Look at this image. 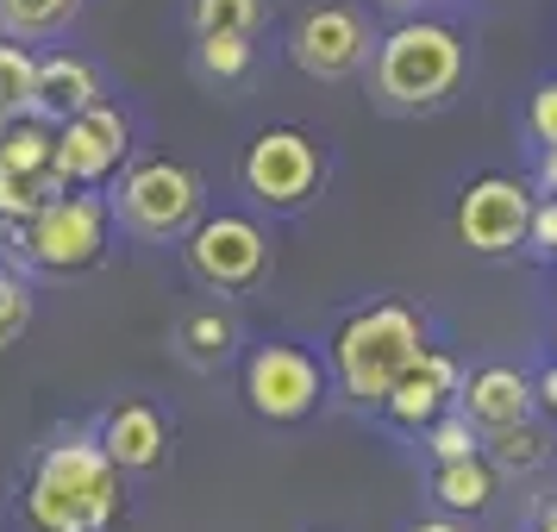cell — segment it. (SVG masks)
Instances as JSON below:
<instances>
[{
    "mask_svg": "<svg viewBox=\"0 0 557 532\" xmlns=\"http://www.w3.org/2000/svg\"><path fill=\"white\" fill-rule=\"evenodd\" d=\"M126 514L120 463L101 438H63L32 463L26 477V527L32 532H107Z\"/></svg>",
    "mask_w": 557,
    "mask_h": 532,
    "instance_id": "6da1fadb",
    "label": "cell"
},
{
    "mask_svg": "<svg viewBox=\"0 0 557 532\" xmlns=\"http://www.w3.org/2000/svg\"><path fill=\"white\" fill-rule=\"evenodd\" d=\"M420 351H426V320L407 301H370L338 320L326 363H332V382H338L345 401L382 407V395L395 388V376Z\"/></svg>",
    "mask_w": 557,
    "mask_h": 532,
    "instance_id": "7a4b0ae2",
    "label": "cell"
},
{
    "mask_svg": "<svg viewBox=\"0 0 557 532\" xmlns=\"http://www.w3.org/2000/svg\"><path fill=\"white\" fill-rule=\"evenodd\" d=\"M376 95L401 113H420V107H445L463 82V38L438 20H401L376 45Z\"/></svg>",
    "mask_w": 557,
    "mask_h": 532,
    "instance_id": "3957f363",
    "label": "cell"
},
{
    "mask_svg": "<svg viewBox=\"0 0 557 532\" xmlns=\"http://www.w3.org/2000/svg\"><path fill=\"white\" fill-rule=\"evenodd\" d=\"M113 245V201L95 188H63L26 220V263L45 276H82Z\"/></svg>",
    "mask_w": 557,
    "mask_h": 532,
    "instance_id": "277c9868",
    "label": "cell"
},
{
    "mask_svg": "<svg viewBox=\"0 0 557 532\" xmlns=\"http://www.w3.org/2000/svg\"><path fill=\"white\" fill-rule=\"evenodd\" d=\"M201 176L188 170V163H170V157H151V163H138L126 182H120V195H113V213H120V226L138 232V238H182V232L201 220Z\"/></svg>",
    "mask_w": 557,
    "mask_h": 532,
    "instance_id": "5b68a950",
    "label": "cell"
},
{
    "mask_svg": "<svg viewBox=\"0 0 557 532\" xmlns=\"http://www.w3.org/2000/svg\"><path fill=\"white\" fill-rule=\"evenodd\" d=\"M182 257H188L195 282L220 288V295H238V288H257L263 282V270H270V238L245 213H201L195 226L182 232Z\"/></svg>",
    "mask_w": 557,
    "mask_h": 532,
    "instance_id": "8992f818",
    "label": "cell"
},
{
    "mask_svg": "<svg viewBox=\"0 0 557 532\" xmlns=\"http://www.w3.org/2000/svg\"><path fill=\"white\" fill-rule=\"evenodd\" d=\"M238 176H245V188H251V201L288 213V207H301L307 195L326 182V157H320V145H313L301 126H270V132L251 138Z\"/></svg>",
    "mask_w": 557,
    "mask_h": 532,
    "instance_id": "52a82bcc",
    "label": "cell"
},
{
    "mask_svg": "<svg viewBox=\"0 0 557 532\" xmlns=\"http://www.w3.org/2000/svg\"><path fill=\"white\" fill-rule=\"evenodd\" d=\"M320 395H326V370L307 345H263L245 363V401H251V413L276 420V426L307 420L320 407Z\"/></svg>",
    "mask_w": 557,
    "mask_h": 532,
    "instance_id": "ba28073f",
    "label": "cell"
},
{
    "mask_svg": "<svg viewBox=\"0 0 557 532\" xmlns=\"http://www.w3.org/2000/svg\"><path fill=\"white\" fill-rule=\"evenodd\" d=\"M532 195L527 182L513 176H476L457 195V245H470L476 257H507L527 245V220H532Z\"/></svg>",
    "mask_w": 557,
    "mask_h": 532,
    "instance_id": "9c48e42d",
    "label": "cell"
},
{
    "mask_svg": "<svg viewBox=\"0 0 557 532\" xmlns=\"http://www.w3.org/2000/svg\"><path fill=\"white\" fill-rule=\"evenodd\" d=\"M132 151V126L120 107H82L76 120H63L57 126V157L51 170L63 176V188H101L107 176H120V163Z\"/></svg>",
    "mask_w": 557,
    "mask_h": 532,
    "instance_id": "30bf717a",
    "label": "cell"
},
{
    "mask_svg": "<svg viewBox=\"0 0 557 532\" xmlns=\"http://www.w3.org/2000/svg\"><path fill=\"white\" fill-rule=\"evenodd\" d=\"M288 57H295V70L313 82H338L363 70V57H370V32L357 20L351 7H307L295 32H288Z\"/></svg>",
    "mask_w": 557,
    "mask_h": 532,
    "instance_id": "8fae6325",
    "label": "cell"
},
{
    "mask_svg": "<svg viewBox=\"0 0 557 532\" xmlns=\"http://www.w3.org/2000/svg\"><path fill=\"white\" fill-rule=\"evenodd\" d=\"M457 382H463V370H457L445 351H432L426 345V351L395 376V388L382 395V413H388L401 432H426L445 407H457Z\"/></svg>",
    "mask_w": 557,
    "mask_h": 532,
    "instance_id": "7c38bea8",
    "label": "cell"
},
{
    "mask_svg": "<svg viewBox=\"0 0 557 532\" xmlns=\"http://www.w3.org/2000/svg\"><path fill=\"white\" fill-rule=\"evenodd\" d=\"M457 407L470 413L476 432H495V426H513L539 413V395H532V376H520L513 363H488V370H470L457 382Z\"/></svg>",
    "mask_w": 557,
    "mask_h": 532,
    "instance_id": "4fadbf2b",
    "label": "cell"
},
{
    "mask_svg": "<svg viewBox=\"0 0 557 532\" xmlns=\"http://www.w3.org/2000/svg\"><path fill=\"white\" fill-rule=\"evenodd\" d=\"M101 451L120 463V477L126 470H157L163 451H170V426H163V413L151 401H120L113 413L101 420Z\"/></svg>",
    "mask_w": 557,
    "mask_h": 532,
    "instance_id": "5bb4252c",
    "label": "cell"
},
{
    "mask_svg": "<svg viewBox=\"0 0 557 532\" xmlns=\"http://www.w3.org/2000/svg\"><path fill=\"white\" fill-rule=\"evenodd\" d=\"M101 101V76H95V63L88 57H38V76H32V113L38 120H51V126H63V120H76L82 107Z\"/></svg>",
    "mask_w": 557,
    "mask_h": 532,
    "instance_id": "9a60e30c",
    "label": "cell"
},
{
    "mask_svg": "<svg viewBox=\"0 0 557 532\" xmlns=\"http://www.w3.org/2000/svg\"><path fill=\"white\" fill-rule=\"evenodd\" d=\"M552 451H557V438H552V426H545L539 413L513 420V426L482 432V457H488L495 470H507V477H527V470H539V463H552Z\"/></svg>",
    "mask_w": 557,
    "mask_h": 532,
    "instance_id": "2e32d148",
    "label": "cell"
},
{
    "mask_svg": "<svg viewBox=\"0 0 557 532\" xmlns=\"http://www.w3.org/2000/svg\"><path fill=\"white\" fill-rule=\"evenodd\" d=\"M432 495L445 514H482V507L495 502V463L488 457H457V463H438L432 470Z\"/></svg>",
    "mask_w": 557,
    "mask_h": 532,
    "instance_id": "e0dca14e",
    "label": "cell"
},
{
    "mask_svg": "<svg viewBox=\"0 0 557 532\" xmlns=\"http://www.w3.org/2000/svg\"><path fill=\"white\" fill-rule=\"evenodd\" d=\"M57 157V126L51 120H38V113H20V120H7L0 126V163L7 170H26V176H45Z\"/></svg>",
    "mask_w": 557,
    "mask_h": 532,
    "instance_id": "ac0fdd59",
    "label": "cell"
},
{
    "mask_svg": "<svg viewBox=\"0 0 557 532\" xmlns=\"http://www.w3.org/2000/svg\"><path fill=\"white\" fill-rule=\"evenodd\" d=\"M238 345V326H232L220 307H201V313H188L182 320V357L195 363V370H220Z\"/></svg>",
    "mask_w": 557,
    "mask_h": 532,
    "instance_id": "d6986e66",
    "label": "cell"
},
{
    "mask_svg": "<svg viewBox=\"0 0 557 532\" xmlns=\"http://www.w3.org/2000/svg\"><path fill=\"white\" fill-rule=\"evenodd\" d=\"M82 0H0V32L7 38H57L70 32Z\"/></svg>",
    "mask_w": 557,
    "mask_h": 532,
    "instance_id": "ffe728a7",
    "label": "cell"
},
{
    "mask_svg": "<svg viewBox=\"0 0 557 532\" xmlns=\"http://www.w3.org/2000/svg\"><path fill=\"white\" fill-rule=\"evenodd\" d=\"M57 195H63V176H57V170L26 176V170H7V163H0V220L26 226L32 213H38L45 201H57Z\"/></svg>",
    "mask_w": 557,
    "mask_h": 532,
    "instance_id": "44dd1931",
    "label": "cell"
},
{
    "mask_svg": "<svg viewBox=\"0 0 557 532\" xmlns=\"http://www.w3.org/2000/svg\"><path fill=\"white\" fill-rule=\"evenodd\" d=\"M32 76H38V57L26 45H0V126L32 113Z\"/></svg>",
    "mask_w": 557,
    "mask_h": 532,
    "instance_id": "7402d4cb",
    "label": "cell"
},
{
    "mask_svg": "<svg viewBox=\"0 0 557 532\" xmlns=\"http://www.w3.org/2000/svg\"><path fill=\"white\" fill-rule=\"evenodd\" d=\"M195 63H201L207 82H238L251 70V38L245 32H207L195 45Z\"/></svg>",
    "mask_w": 557,
    "mask_h": 532,
    "instance_id": "603a6c76",
    "label": "cell"
},
{
    "mask_svg": "<svg viewBox=\"0 0 557 532\" xmlns=\"http://www.w3.org/2000/svg\"><path fill=\"white\" fill-rule=\"evenodd\" d=\"M420 438H426L432 463H457V457H476L482 451V432L470 426V413H463V407H445Z\"/></svg>",
    "mask_w": 557,
    "mask_h": 532,
    "instance_id": "cb8c5ba5",
    "label": "cell"
},
{
    "mask_svg": "<svg viewBox=\"0 0 557 532\" xmlns=\"http://www.w3.org/2000/svg\"><path fill=\"white\" fill-rule=\"evenodd\" d=\"M195 38H207V32H245L251 38L257 26H263V0H195Z\"/></svg>",
    "mask_w": 557,
    "mask_h": 532,
    "instance_id": "d4e9b609",
    "label": "cell"
},
{
    "mask_svg": "<svg viewBox=\"0 0 557 532\" xmlns=\"http://www.w3.org/2000/svg\"><path fill=\"white\" fill-rule=\"evenodd\" d=\"M26 326H32V288H26V276L0 270V351H7V345H20Z\"/></svg>",
    "mask_w": 557,
    "mask_h": 532,
    "instance_id": "484cf974",
    "label": "cell"
},
{
    "mask_svg": "<svg viewBox=\"0 0 557 532\" xmlns=\"http://www.w3.org/2000/svg\"><path fill=\"white\" fill-rule=\"evenodd\" d=\"M527 126L539 145H557V76L532 88V107H527Z\"/></svg>",
    "mask_w": 557,
    "mask_h": 532,
    "instance_id": "4316f807",
    "label": "cell"
},
{
    "mask_svg": "<svg viewBox=\"0 0 557 532\" xmlns=\"http://www.w3.org/2000/svg\"><path fill=\"white\" fill-rule=\"evenodd\" d=\"M527 245H532V251H545V257H557V195H545V201H532Z\"/></svg>",
    "mask_w": 557,
    "mask_h": 532,
    "instance_id": "83f0119b",
    "label": "cell"
},
{
    "mask_svg": "<svg viewBox=\"0 0 557 532\" xmlns=\"http://www.w3.org/2000/svg\"><path fill=\"white\" fill-rule=\"evenodd\" d=\"M532 395H539V407H545V413L557 420V363H552V370H545L539 382H532Z\"/></svg>",
    "mask_w": 557,
    "mask_h": 532,
    "instance_id": "f1b7e54d",
    "label": "cell"
},
{
    "mask_svg": "<svg viewBox=\"0 0 557 532\" xmlns=\"http://www.w3.org/2000/svg\"><path fill=\"white\" fill-rule=\"evenodd\" d=\"M539 188H545V195H557V145H539Z\"/></svg>",
    "mask_w": 557,
    "mask_h": 532,
    "instance_id": "f546056e",
    "label": "cell"
},
{
    "mask_svg": "<svg viewBox=\"0 0 557 532\" xmlns=\"http://www.w3.org/2000/svg\"><path fill=\"white\" fill-rule=\"evenodd\" d=\"M532 532H557V495L545 502V514H539V527H532Z\"/></svg>",
    "mask_w": 557,
    "mask_h": 532,
    "instance_id": "4dcf8cb0",
    "label": "cell"
},
{
    "mask_svg": "<svg viewBox=\"0 0 557 532\" xmlns=\"http://www.w3.org/2000/svg\"><path fill=\"white\" fill-rule=\"evenodd\" d=\"M413 532H470V527H457V520H420Z\"/></svg>",
    "mask_w": 557,
    "mask_h": 532,
    "instance_id": "1f68e13d",
    "label": "cell"
},
{
    "mask_svg": "<svg viewBox=\"0 0 557 532\" xmlns=\"http://www.w3.org/2000/svg\"><path fill=\"white\" fill-rule=\"evenodd\" d=\"M382 7H413V0H382Z\"/></svg>",
    "mask_w": 557,
    "mask_h": 532,
    "instance_id": "d6a6232c",
    "label": "cell"
},
{
    "mask_svg": "<svg viewBox=\"0 0 557 532\" xmlns=\"http://www.w3.org/2000/svg\"><path fill=\"white\" fill-rule=\"evenodd\" d=\"M552 351H557V326H552Z\"/></svg>",
    "mask_w": 557,
    "mask_h": 532,
    "instance_id": "836d02e7",
    "label": "cell"
}]
</instances>
